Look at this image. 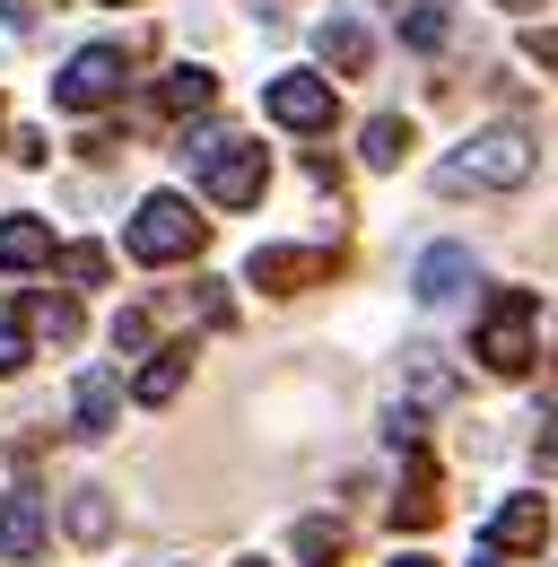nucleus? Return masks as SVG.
I'll return each instance as SVG.
<instances>
[{
    "instance_id": "nucleus-1",
    "label": "nucleus",
    "mask_w": 558,
    "mask_h": 567,
    "mask_svg": "<svg viewBox=\"0 0 558 567\" xmlns=\"http://www.w3.org/2000/svg\"><path fill=\"white\" fill-rule=\"evenodd\" d=\"M533 175V141L524 132H480L436 166V193H515Z\"/></svg>"
},
{
    "instance_id": "nucleus-2",
    "label": "nucleus",
    "mask_w": 558,
    "mask_h": 567,
    "mask_svg": "<svg viewBox=\"0 0 558 567\" xmlns=\"http://www.w3.org/2000/svg\"><path fill=\"white\" fill-rule=\"evenodd\" d=\"M123 245H132V262H193L209 245V218L184 202V193H148L123 227Z\"/></svg>"
},
{
    "instance_id": "nucleus-3",
    "label": "nucleus",
    "mask_w": 558,
    "mask_h": 567,
    "mask_svg": "<svg viewBox=\"0 0 558 567\" xmlns=\"http://www.w3.org/2000/svg\"><path fill=\"white\" fill-rule=\"evenodd\" d=\"M184 157L202 166V184H209V202H218V210H254V202H262V184H271L262 148L236 141V132H227V141H218V132H202V141L184 148Z\"/></svg>"
},
{
    "instance_id": "nucleus-4",
    "label": "nucleus",
    "mask_w": 558,
    "mask_h": 567,
    "mask_svg": "<svg viewBox=\"0 0 558 567\" xmlns=\"http://www.w3.org/2000/svg\"><path fill=\"white\" fill-rule=\"evenodd\" d=\"M472 350H480V367H488V375H506V384L533 375V288H497V297H488Z\"/></svg>"
},
{
    "instance_id": "nucleus-5",
    "label": "nucleus",
    "mask_w": 558,
    "mask_h": 567,
    "mask_svg": "<svg viewBox=\"0 0 558 567\" xmlns=\"http://www.w3.org/2000/svg\"><path fill=\"white\" fill-rule=\"evenodd\" d=\"M123 44H87V53H70L62 62V79H53V96H62L70 114H96V105H114L123 96Z\"/></svg>"
},
{
    "instance_id": "nucleus-6",
    "label": "nucleus",
    "mask_w": 558,
    "mask_h": 567,
    "mask_svg": "<svg viewBox=\"0 0 558 567\" xmlns=\"http://www.w3.org/2000/svg\"><path fill=\"white\" fill-rule=\"evenodd\" d=\"M262 105H271V123H288V132H332V79H314V71H279L262 87Z\"/></svg>"
},
{
    "instance_id": "nucleus-7",
    "label": "nucleus",
    "mask_w": 558,
    "mask_h": 567,
    "mask_svg": "<svg viewBox=\"0 0 558 567\" xmlns=\"http://www.w3.org/2000/svg\"><path fill=\"white\" fill-rule=\"evenodd\" d=\"M550 542V506L533 489H515V497H497V515H488V550L497 559H524V550H541Z\"/></svg>"
},
{
    "instance_id": "nucleus-8",
    "label": "nucleus",
    "mask_w": 558,
    "mask_h": 567,
    "mask_svg": "<svg viewBox=\"0 0 558 567\" xmlns=\"http://www.w3.org/2000/svg\"><path fill=\"white\" fill-rule=\"evenodd\" d=\"M332 271V254H306V245H262L254 262H245V280L271 288V297H297V288H314Z\"/></svg>"
},
{
    "instance_id": "nucleus-9",
    "label": "nucleus",
    "mask_w": 558,
    "mask_h": 567,
    "mask_svg": "<svg viewBox=\"0 0 558 567\" xmlns=\"http://www.w3.org/2000/svg\"><path fill=\"white\" fill-rule=\"evenodd\" d=\"M436 506H445V489H436L427 445H402V497H393V524H402V533H418V524H436Z\"/></svg>"
},
{
    "instance_id": "nucleus-10",
    "label": "nucleus",
    "mask_w": 558,
    "mask_h": 567,
    "mask_svg": "<svg viewBox=\"0 0 558 567\" xmlns=\"http://www.w3.org/2000/svg\"><path fill=\"white\" fill-rule=\"evenodd\" d=\"M472 280H480V262H472L463 245H427V254H418V297H427V306L472 297Z\"/></svg>"
},
{
    "instance_id": "nucleus-11",
    "label": "nucleus",
    "mask_w": 558,
    "mask_h": 567,
    "mask_svg": "<svg viewBox=\"0 0 558 567\" xmlns=\"http://www.w3.org/2000/svg\"><path fill=\"white\" fill-rule=\"evenodd\" d=\"M53 254H62V245H53V227H44V218H0V271H35V262H53Z\"/></svg>"
},
{
    "instance_id": "nucleus-12",
    "label": "nucleus",
    "mask_w": 558,
    "mask_h": 567,
    "mask_svg": "<svg viewBox=\"0 0 558 567\" xmlns=\"http://www.w3.org/2000/svg\"><path fill=\"white\" fill-rule=\"evenodd\" d=\"M209 96H218V79H209L202 62H175V71L157 79V114H175V123H184V114H209Z\"/></svg>"
},
{
    "instance_id": "nucleus-13",
    "label": "nucleus",
    "mask_w": 558,
    "mask_h": 567,
    "mask_svg": "<svg viewBox=\"0 0 558 567\" xmlns=\"http://www.w3.org/2000/svg\"><path fill=\"white\" fill-rule=\"evenodd\" d=\"M0 550H9V559H35V550H44V506L27 489L0 497Z\"/></svg>"
},
{
    "instance_id": "nucleus-14",
    "label": "nucleus",
    "mask_w": 558,
    "mask_h": 567,
    "mask_svg": "<svg viewBox=\"0 0 558 567\" xmlns=\"http://www.w3.org/2000/svg\"><path fill=\"white\" fill-rule=\"evenodd\" d=\"M70 411H79V436H105V427H114V375H105V367H87V375H79V393H70Z\"/></svg>"
},
{
    "instance_id": "nucleus-15",
    "label": "nucleus",
    "mask_w": 558,
    "mask_h": 567,
    "mask_svg": "<svg viewBox=\"0 0 558 567\" xmlns=\"http://www.w3.org/2000/svg\"><path fill=\"white\" fill-rule=\"evenodd\" d=\"M314 44H323V62H332V71H366V62H375V35H366L358 18H332Z\"/></svg>"
},
{
    "instance_id": "nucleus-16",
    "label": "nucleus",
    "mask_w": 558,
    "mask_h": 567,
    "mask_svg": "<svg viewBox=\"0 0 558 567\" xmlns=\"http://www.w3.org/2000/svg\"><path fill=\"white\" fill-rule=\"evenodd\" d=\"M402 148H411V123H402V114H375V123L358 132V157H366L375 175H384V166H402Z\"/></svg>"
},
{
    "instance_id": "nucleus-17",
    "label": "nucleus",
    "mask_w": 558,
    "mask_h": 567,
    "mask_svg": "<svg viewBox=\"0 0 558 567\" xmlns=\"http://www.w3.org/2000/svg\"><path fill=\"white\" fill-rule=\"evenodd\" d=\"M341 550H349V533L332 515H306L297 524V567H341Z\"/></svg>"
},
{
    "instance_id": "nucleus-18",
    "label": "nucleus",
    "mask_w": 558,
    "mask_h": 567,
    "mask_svg": "<svg viewBox=\"0 0 558 567\" xmlns=\"http://www.w3.org/2000/svg\"><path fill=\"white\" fill-rule=\"evenodd\" d=\"M132 393L148 402V411H157V402H175V393H184V350H157V358L132 375Z\"/></svg>"
},
{
    "instance_id": "nucleus-19",
    "label": "nucleus",
    "mask_w": 558,
    "mask_h": 567,
    "mask_svg": "<svg viewBox=\"0 0 558 567\" xmlns=\"http://www.w3.org/2000/svg\"><path fill=\"white\" fill-rule=\"evenodd\" d=\"M402 35H411V53H445V35H454V18H445V0H411V18H402Z\"/></svg>"
},
{
    "instance_id": "nucleus-20",
    "label": "nucleus",
    "mask_w": 558,
    "mask_h": 567,
    "mask_svg": "<svg viewBox=\"0 0 558 567\" xmlns=\"http://www.w3.org/2000/svg\"><path fill=\"white\" fill-rule=\"evenodd\" d=\"M53 271H62L70 288H105L114 254H105V245H62V254H53Z\"/></svg>"
},
{
    "instance_id": "nucleus-21",
    "label": "nucleus",
    "mask_w": 558,
    "mask_h": 567,
    "mask_svg": "<svg viewBox=\"0 0 558 567\" xmlns=\"http://www.w3.org/2000/svg\"><path fill=\"white\" fill-rule=\"evenodd\" d=\"M70 533H79V542H105V533H114V506H105V489H79V497H70Z\"/></svg>"
},
{
    "instance_id": "nucleus-22",
    "label": "nucleus",
    "mask_w": 558,
    "mask_h": 567,
    "mask_svg": "<svg viewBox=\"0 0 558 567\" xmlns=\"http://www.w3.org/2000/svg\"><path fill=\"white\" fill-rule=\"evenodd\" d=\"M27 323L53 332V341H79V306L70 297H27Z\"/></svg>"
},
{
    "instance_id": "nucleus-23",
    "label": "nucleus",
    "mask_w": 558,
    "mask_h": 567,
    "mask_svg": "<svg viewBox=\"0 0 558 567\" xmlns=\"http://www.w3.org/2000/svg\"><path fill=\"white\" fill-rule=\"evenodd\" d=\"M524 53H533L541 71H558V27H524Z\"/></svg>"
},
{
    "instance_id": "nucleus-24",
    "label": "nucleus",
    "mask_w": 558,
    "mask_h": 567,
    "mask_svg": "<svg viewBox=\"0 0 558 567\" xmlns=\"http://www.w3.org/2000/svg\"><path fill=\"white\" fill-rule=\"evenodd\" d=\"M18 367H27V332H18V323H0V375H18Z\"/></svg>"
},
{
    "instance_id": "nucleus-25",
    "label": "nucleus",
    "mask_w": 558,
    "mask_h": 567,
    "mask_svg": "<svg viewBox=\"0 0 558 567\" xmlns=\"http://www.w3.org/2000/svg\"><path fill=\"white\" fill-rule=\"evenodd\" d=\"M114 341H123V350H148V315H140V306H132V315H114Z\"/></svg>"
},
{
    "instance_id": "nucleus-26",
    "label": "nucleus",
    "mask_w": 558,
    "mask_h": 567,
    "mask_svg": "<svg viewBox=\"0 0 558 567\" xmlns=\"http://www.w3.org/2000/svg\"><path fill=\"white\" fill-rule=\"evenodd\" d=\"M0 18H9V27H18V35H27V27H35V18H44V0H0Z\"/></svg>"
},
{
    "instance_id": "nucleus-27",
    "label": "nucleus",
    "mask_w": 558,
    "mask_h": 567,
    "mask_svg": "<svg viewBox=\"0 0 558 567\" xmlns=\"http://www.w3.org/2000/svg\"><path fill=\"white\" fill-rule=\"evenodd\" d=\"M541 454H558V420H550V427H541Z\"/></svg>"
},
{
    "instance_id": "nucleus-28",
    "label": "nucleus",
    "mask_w": 558,
    "mask_h": 567,
    "mask_svg": "<svg viewBox=\"0 0 558 567\" xmlns=\"http://www.w3.org/2000/svg\"><path fill=\"white\" fill-rule=\"evenodd\" d=\"M393 567H436V559H411V550H402V559H393Z\"/></svg>"
},
{
    "instance_id": "nucleus-29",
    "label": "nucleus",
    "mask_w": 558,
    "mask_h": 567,
    "mask_svg": "<svg viewBox=\"0 0 558 567\" xmlns=\"http://www.w3.org/2000/svg\"><path fill=\"white\" fill-rule=\"evenodd\" d=\"M472 567H506V559H497V550H488V559H472Z\"/></svg>"
},
{
    "instance_id": "nucleus-30",
    "label": "nucleus",
    "mask_w": 558,
    "mask_h": 567,
    "mask_svg": "<svg viewBox=\"0 0 558 567\" xmlns=\"http://www.w3.org/2000/svg\"><path fill=\"white\" fill-rule=\"evenodd\" d=\"M236 567H271V559H236Z\"/></svg>"
},
{
    "instance_id": "nucleus-31",
    "label": "nucleus",
    "mask_w": 558,
    "mask_h": 567,
    "mask_svg": "<svg viewBox=\"0 0 558 567\" xmlns=\"http://www.w3.org/2000/svg\"><path fill=\"white\" fill-rule=\"evenodd\" d=\"M506 9H533V0H506Z\"/></svg>"
}]
</instances>
